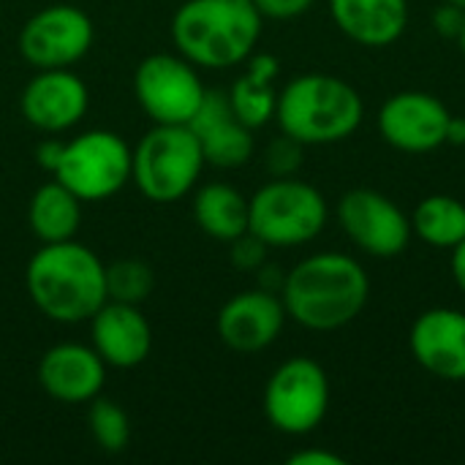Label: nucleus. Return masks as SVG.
<instances>
[{
  "mask_svg": "<svg viewBox=\"0 0 465 465\" xmlns=\"http://www.w3.org/2000/svg\"><path fill=\"white\" fill-rule=\"evenodd\" d=\"M371 278L365 267L338 251H322L297 262L283 281L281 300L286 316L311 332L349 327L365 311Z\"/></svg>",
  "mask_w": 465,
  "mask_h": 465,
  "instance_id": "obj_1",
  "label": "nucleus"
},
{
  "mask_svg": "<svg viewBox=\"0 0 465 465\" xmlns=\"http://www.w3.org/2000/svg\"><path fill=\"white\" fill-rule=\"evenodd\" d=\"M25 286L33 305L57 324L90 322L106 297V264L82 242L41 245L27 270Z\"/></svg>",
  "mask_w": 465,
  "mask_h": 465,
  "instance_id": "obj_2",
  "label": "nucleus"
},
{
  "mask_svg": "<svg viewBox=\"0 0 465 465\" xmlns=\"http://www.w3.org/2000/svg\"><path fill=\"white\" fill-rule=\"evenodd\" d=\"M262 25L251 0H185L172 16V41L196 68H234L256 52Z\"/></svg>",
  "mask_w": 465,
  "mask_h": 465,
  "instance_id": "obj_3",
  "label": "nucleus"
},
{
  "mask_svg": "<svg viewBox=\"0 0 465 465\" xmlns=\"http://www.w3.org/2000/svg\"><path fill=\"white\" fill-rule=\"evenodd\" d=\"M365 117L362 95L332 74H300L281 93L275 120L281 134L300 144H338L349 139Z\"/></svg>",
  "mask_w": 465,
  "mask_h": 465,
  "instance_id": "obj_4",
  "label": "nucleus"
},
{
  "mask_svg": "<svg viewBox=\"0 0 465 465\" xmlns=\"http://www.w3.org/2000/svg\"><path fill=\"white\" fill-rule=\"evenodd\" d=\"M204 153L191 125H153L131 150V180L155 204L188 196L204 169Z\"/></svg>",
  "mask_w": 465,
  "mask_h": 465,
  "instance_id": "obj_5",
  "label": "nucleus"
},
{
  "mask_svg": "<svg viewBox=\"0 0 465 465\" xmlns=\"http://www.w3.org/2000/svg\"><path fill=\"white\" fill-rule=\"evenodd\" d=\"M330 221V204L319 188L297 177H272L248 199V232L270 248L313 242Z\"/></svg>",
  "mask_w": 465,
  "mask_h": 465,
  "instance_id": "obj_6",
  "label": "nucleus"
},
{
  "mask_svg": "<svg viewBox=\"0 0 465 465\" xmlns=\"http://www.w3.org/2000/svg\"><path fill=\"white\" fill-rule=\"evenodd\" d=\"M82 202H104L131 183V147L114 131H84L63 144L52 174Z\"/></svg>",
  "mask_w": 465,
  "mask_h": 465,
  "instance_id": "obj_7",
  "label": "nucleus"
},
{
  "mask_svg": "<svg viewBox=\"0 0 465 465\" xmlns=\"http://www.w3.org/2000/svg\"><path fill=\"white\" fill-rule=\"evenodd\" d=\"M264 417L283 436L313 433L330 411V379L311 357L281 362L264 387Z\"/></svg>",
  "mask_w": 465,
  "mask_h": 465,
  "instance_id": "obj_8",
  "label": "nucleus"
},
{
  "mask_svg": "<svg viewBox=\"0 0 465 465\" xmlns=\"http://www.w3.org/2000/svg\"><path fill=\"white\" fill-rule=\"evenodd\" d=\"M134 93L144 114L158 125H188L207 93L196 65L183 54H150L134 74Z\"/></svg>",
  "mask_w": 465,
  "mask_h": 465,
  "instance_id": "obj_9",
  "label": "nucleus"
},
{
  "mask_svg": "<svg viewBox=\"0 0 465 465\" xmlns=\"http://www.w3.org/2000/svg\"><path fill=\"white\" fill-rule=\"evenodd\" d=\"M93 19L68 3L46 5L33 14L19 30V54L35 65L46 68H71L93 46Z\"/></svg>",
  "mask_w": 465,
  "mask_h": 465,
  "instance_id": "obj_10",
  "label": "nucleus"
},
{
  "mask_svg": "<svg viewBox=\"0 0 465 465\" xmlns=\"http://www.w3.org/2000/svg\"><path fill=\"white\" fill-rule=\"evenodd\" d=\"M338 221L346 237L368 256L395 259L401 256L414 232L411 218L381 191L354 188L338 202Z\"/></svg>",
  "mask_w": 465,
  "mask_h": 465,
  "instance_id": "obj_11",
  "label": "nucleus"
},
{
  "mask_svg": "<svg viewBox=\"0 0 465 465\" xmlns=\"http://www.w3.org/2000/svg\"><path fill=\"white\" fill-rule=\"evenodd\" d=\"M452 112L441 98L425 90H403L379 109V131L384 142L401 153L422 155L447 144V125Z\"/></svg>",
  "mask_w": 465,
  "mask_h": 465,
  "instance_id": "obj_12",
  "label": "nucleus"
},
{
  "mask_svg": "<svg viewBox=\"0 0 465 465\" xmlns=\"http://www.w3.org/2000/svg\"><path fill=\"white\" fill-rule=\"evenodd\" d=\"M286 308L281 294L253 289L234 294L215 319L218 338L226 349L237 354H256L270 349L286 324Z\"/></svg>",
  "mask_w": 465,
  "mask_h": 465,
  "instance_id": "obj_13",
  "label": "nucleus"
},
{
  "mask_svg": "<svg viewBox=\"0 0 465 465\" xmlns=\"http://www.w3.org/2000/svg\"><path fill=\"white\" fill-rule=\"evenodd\" d=\"M87 106L90 90L68 68L38 71L19 95L22 117L44 134H63L74 128L87 114Z\"/></svg>",
  "mask_w": 465,
  "mask_h": 465,
  "instance_id": "obj_14",
  "label": "nucleus"
},
{
  "mask_svg": "<svg viewBox=\"0 0 465 465\" xmlns=\"http://www.w3.org/2000/svg\"><path fill=\"white\" fill-rule=\"evenodd\" d=\"M409 349L425 373L441 381H465V313L458 308L420 313L409 332Z\"/></svg>",
  "mask_w": 465,
  "mask_h": 465,
  "instance_id": "obj_15",
  "label": "nucleus"
},
{
  "mask_svg": "<svg viewBox=\"0 0 465 465\" xmlns=\"http://www.w3.org/2000/svg\"><path fill=\"white\" fill-rule=\"evenodd\" d=\"M188 125L199 136L204 163L215 169H240L253 158V131L234 117L229 93L207 90Z\"/></svg>",
  "mask_w": 465,
  "mask_h": 465,
  "instance_id": "obj_16",
  "label": "nucleus"
},
{
  "mask_svg": "<svg viewBox=\"0 0 465 465\" xmlns=\"http://www.w3.org/2000/svg\"><path fill=\"white\" fill-rule=\"evenodd\" d=\"M104 381L106 362L98 357L93 346L57 343L38 362V384L57 403H90L101 395Z\"/></svg>",
  "mask_w": 465,
  "mask_h": 465,
  "instance_id": "obj_17",
  "label": "nucleus"
},
{
  "mask_svg": "<svg viewBox=\"0 0 465 465\" xmlns=\"http://www.w3.org/2000/svg\"><path fill=\"white\" fill-rule=\"evenodd\" d=\"M90 332L93 349L106 362V368H136L153 351V327L139 305L106 300L90 319Z\"/></svg>",
  "mask_w": 465,
  "mask_h": 465,
  "instance_id": "obj_18",
  "label": "nucleus"
},
{
  "mask_svg": "<svg viewBox=\"0 0 465 465\" xmlns=\"http://www.w3.org/2000/svg\"><path fill=\"white\" fill-rule=\"evenodd\" d=\"M338 30L360 46H390L409 27V0H330Z\"/></svg>",
  "mask_w": 465,
  "mask_h": 465,
  "instance_id": "obj_19",
  "label": "nucleus"
},
{
  "mask_svg": "<svg viewBox=\"0 0 465 465\" xmlns=\"http://www.w3.org/2000/svg\"><path fill=\"white\" fill-rule=\"evenodd\" d=\"M245 63H248V71L232 84L229 104H232L234 117L251 131H256L275 117L278 93L272 82L281 71V63L270 52H253Z\"/></svg>",
  "mask_w": 465,
  "mask_h": 465,
  "instance_id": "obj_20",
  "label": "nucleus"
},
{
  "mask_svg": "<svg viewBox=\"0 0 465 465\" xmlns=\"http://www.w3.org/2000/svg\"><path fill=\"white\" fill-rule=\"evenodd\" d=\"M27 221L41 245L74 240L82 223V199L52 177V183H44L33 193Z\"/></svg>",
  "mask_w": 465,
  "mask_h": 465,
  "instance_id": "obj_21",
  "label": "nucleus"
},
{
  "mask_svg": "<svg viewBox=\"0 0 465 465\" xmlns=\"http://www.w3.org/2000/svg\"><path fill=\"white\" fill-rule=\"evenodd\" d=\"M193 221L207 237L232 242L248 232V199L226 183H207L193 193Z\"/></svg>",
  "mask_w": 465,
  "mask_h": 465,
  "instance_id": "obj_22",
  "label": "nucleus"
},
{
  "mask_svg": "<svg viewBox=\"0 0 465 465\" xmlns=\"http://www.w3.org/2000/svg\"><path fill=\"white\" fill-rule=\"evenodd\" d=\"M411 232L433 248L452 251L465 240V204L447 193L425 196L411 215Z\"/></svg>",
  "mask_w": 465,
  "mask_h": 465,
  "instance_id": "obj_23",
  "label": "nucleus"
},
{
  "mask_svg": "<svg viewBox=\"0 0 465 465\" xmlns=\"http://www.w3.org/2000/svg\"><path fill=\"white\" fill-rule=\"evenodd\" d=\"M155 272L142 259H120L106 267V297L114 302L139 305L153 294Z\"/></svg>",
  "mask_w": 465,
  "mask_h": 465,
  "instance_id": "obj_24",
  "label": "nucleus"
},
{
  "mask_svg": "<svg viewBox=\"0 0 465 465\" xmlns=\"http://www.w3.org/2000/svg\"><path fill=\"white\" fill-rule=\"evenodd\" d=\"M87 425H90V433H93L95 444L109 455L123 452L128 447V441H131V420H128L125 409L117 406L109 398L98 395V398L90 401Z\"/></svg>",
  "mask_w": 465,
  "mask_h": 465,
  "instance_id": "obj_25",
  "label": "nucleus"
},
{
  "mask_svg": "<svg viewBox=\"0 0 465 465\" xmlns=\"http://www.w3.org/2000/svg\"><path fill=\"white\" fill-rule=\"evenodd\" d=\"M302 150H305V144L281 134L264 150V169L272 177H294L302 166Z\"/></svg>",
  "mask_w": 465,
  "mask_h": 465,
  "instance_id": "obj_26",
  "label": "nucleus"
},
{
  "mask_svg": "<svg viewBox=\"0 0 465 465\" xmlns=\"http://www.w3.org/2000/svg\"><path fill=\"white\" fill-rule=\"evenodd\" d=\"M267 251L270 245L264 240H259L253 232H245L229 242V262L240 272H256L267 262Z\"/></svg>",
  "mask_w": 465,
  "mask_h": 465,
  "instance_id": "obj_27",
  "label": "nucleus"
},
{
  "mask_svg": "<svg viewBox=\"0 0 465 465\" xmlns=\"http://www.w3.org/2000/svg\"><path fill=\"white\" fill-rule=\"evenodd\" d=\"M313 3L316 0H253V5L259 8L264 19H281V22L308 14Z\"/></svg>",
  "mask_w": 465,
  "mask_h": 465,
  "instance_id": "obj_28",
  "label": "nucleus"
},
{
  "mask_svg": "<svg viewBox=\"0 0 465 465\" xmlns=\"http://www.w3.org/2000/svg\"><path fill=\"white\" fill-rule=\"evenodd\" d=\"M463 25L465 11L463 8H458V5H452V3H447V0H444V5H439V8L433 11V30H436L441 38H447V41H458L460 33H463Z\"/></svg>",
  "mask_w": 465,
  "mask_h": 465,
  "instance_id": "obj_29",
  "label": "nucleus"
},
{
  "mask_svg": "<svg viewBox=\"0 0 465 465\" xmlns=\"http://www.w3.org/2000/svg\"><path fill=\"white\" fill-rule=\"evenodd\" d=\"M289 465H346V460L338 455V452H330V450H300L294 455H289Z\"/></svg>",
  "mask_w": 465,
  "mask_h": 465,
  "instance_id": "obj_30",
  "label": "nucleus"
},
{
  "mask_svg": "<svg viewBox=\"0 0 465 465\" xmlns=\"http://www.w3.org/2000/svg\"><path fill=\"white\" fill-rule=\"evenodd\" d=\"M63 144L65 142H57V139H44L38 147H35V161L44 172L54 174L57 163H60V155H63Z\"/></svg>",
  "mask_w": 465,
  "mask_h": 465,
  "instance_id": "obj_31",
  "label": "nucleus"
},
{
  "mask_svg": "<svg viewBox=\"0 0 465 465\" xmlns=\"http://www.w3.org/2000/svg\"><path fill=\"white\" fill-rule=\"evenodd\" d=\"M256 275H259V289H264V292H272V294H281V289H283V281H286V272H283L278 264H270V262H264V264L256 270Z\"/></svg>",
  "mask_w": 465,
  "mask_h": 465,
  "instance_id": "obj_32",
  "label": "nucleus"
},
{
  "mask_svg": "<svg viewBox=\"0 0 465 465\" xmlns=\"http://www.w3.org/2000/svg\"><path fill=\"white\" fill-rule=\"evenodd\" d=\"M452 278H455L458 289L465 294V240H460L452 248Z\"/></svg>",
  "mask_w": 465,
  "mask_h": 465,
  "instance_id": "obj_33",
  "label": "nucleus"
},
{
  "mask_svg": "<svg viewBox=\"0 0 465 465\" xmlns=\"http://www.w3.org/2000/svg\"><path fill=\"white\" fill-rule=\"evenodd\" d=\"M447 144L452 147H465V117H450V125H447Z\"/></svg>",
  "mask_w": 465,
  "mask_h": 465,
  "instance_id": "obj_34",
  "label": "nucleus"
},
{
  "mask_svg": "<svg viewBox=\"0 0 465 465\" xmlns=\"http://www.w3.org/2000/svg\"><path fill=\"white\" fill-rule=\"evenodd\" d=\"M458 44H460V52H463V57H465V25H463V33H460V38H458Z\"/></svg>",
  "mask_w": 465,
  "mask_h": 465,
  "instance_id": "obj_35",
  "label": "nucleus"
},
{
  "mask_svg": "<svg viewBox=\"0 0 465 465\" xmlns=\"http://www.w3.org/2000/svg\"><path fill=\"white\" fill-rule=\"evenodd\" d=\"M447 3H452V5H458V8H463L465 11V0H447Z\"/></svg>",
  "mask_w": 465,
  "mask_h": 465,
  "instance_id": "obj_36",
  "label": "nucleus"
}]
</instances>
